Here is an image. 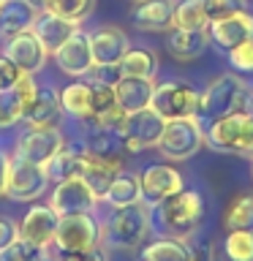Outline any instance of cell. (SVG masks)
Returning <instances> with one entry per match:
<instances>
[{
	"label": "cell",
	"instance_id": "4fadbf2b",
	"mask_svg": "<svg viewBox=\"0 0 253 261\" xmlns=\"http://www.w3.org/2000/svg\"><path fill=\"white\" fill-rule=\"evenodd\" d=\"M139 185H142V201L155 207L158 201H163L166 196H174L177 191H183V174L169 166V163H153L139 174Z\"/></svg>",
	"mask_w": 253,
	"mask_h": 261
},
{
	"label": "cell",
	"instance_id": "7bdbcfd3",
	"mask_svg": "<svg viewBox=\"0 0 253 261\" xmlns=\"http://www.w3.org/2000/svg\"><path fill=\"white\" fill-rule=\"evenodd\" d=\"M188 261H212V245H193V248H188Z\"/></svg>",
	"mask_w": 253,
	"mask_h": 261
},
{
	"label": "cell",
	"instance_id": "cb8c5ba5",
	"mask_svg": "<svg viewBox=\"0 0 253 261\" xmlns=\"http://www.w3.org/2000/svg\"><path fill=\"white\" fill-rule=\"evenodd\" d=\"M77 28H79L77 22H68V19H63V16H57L52 11H38L36 22H33V33H36V38L46 46L49 55H52Z\"/></svg>",
	"mask_w": 253,
	"mask_h": 261
},
{
	"label": "cell",
	"instance_id": "d6a6232c",
	"mask_svg": "<svg viewBox=\"0 0 253 261\" xmlns=\"http://www.w3.org/2000/svg\"><path fill=\"white\" fill-rule=\"evenodd\" d=\"M226 231L232 228H245V231H253V193L237 196L232 201V207L226 210Z\"/></svg>",
	"mask_w": 253,
	"mask_h": 261
},
{
	"label": "cell",
	"instance_id": "44dd1931",
	"mask_svg": "<svg viewBox=\"0 0 253 261\" xmlns=\"http://www.w3.org/2000/svg\"><path fill=\"white\" fill-rule=\"evenodd\" d=\"M155 93V79H139V76H120V82L114 85V98L122 112L134 114L150 106Z\"/></svg>",
	"mask_w": 253,
	"mask_h": 261
},
{
	"label": "cell",
	"instance_id": "7402d4cb",
	"mask_svg": "<svg viewBox=\"0 0 253 261\" xmlns=\"http://www.w3.org/2000/svg\"><path fill=\"white\" fill-rule=\"evenodd\" d=\"M60 117H63L60 93H55L52 87H38L30 109L22 114V120L28 122L30 128H57Z\"/></svg>",
	"mask_w": 253,
	"mask_h": 261
},
{
	"label": "cell",
	"instance_id": "ab89813d",
	"mask_svg": "<svg viewBox=\"0 0 253 261\" xmlns=\"http://www.w3.org/2000/svg\"><path fill=\"white\" fill-rule=\"evenodd\" d=\"M19 76H22V71L16 68V65L8 60L6 55H0V90L14 87L16 82H19Z\"/></svg>",
	"mask_w": 253,
	"mask_h": 261
},
{
	"label": "cell",
	"instance_id": "bcb514c9",
	"mask_svg": "<svg viewBox=\"0 0 253 261\" xmlns=\"http://www.w3.org/2000/svg\"><path fill=\"white\" fill-rule=\"evenodd\" d=\"M44 261H57V258H49V256H46V258H44Z\"/></svg>",
	"mask_w": 253,
	"mask_h": 261
},
{
	"label": "cell",
	"instance_id": "3957f363",
	"mask_svg": "<svg viewBox=\"0 0 253 261\" xmlns=\"http://www.w3.org/2000/svg\"><path fill=\"white\" fill-rule=\"evenodd\" d=\"M204 144L223 155H253V117L248 112H234L210 120V128H204Z\"/></svg>",
	"mask_w": 253,
	"mask_h": 261
},
{
	"label": "cell",
	"instance_id": "60d3db41",
	"mask_svg": "<svg viewBox=\"0 0 253 261\" xmlns=\"http://www.w3.org/2000/svg\"><path fill=\"white\" fill-rule=\"evenodd\" d=\"M16 240H19V223H14L11 218H0V253L11 248Z\"/></svg>",
	"mask_w": 253,
	"mask_h": 261
},
{
	"label": "cell",
	"instance_id": "6da1fadb",
	"mask_svg": "<svg viewBox=\"0 0 253 261\" xmlns=\"http://www.w3.org/2000/svg\"><path fill=\"white\" fill-rule=\"evenodd\" d=\"M153 210V220L158 226L161 237H171V240L188 242L201 226L204 218V201L196 191H177L174 196H166L158 201Z\"/></svg>",
	"mask_w": 253,
	"mask_h": 261
},
{
	"label": "cell",
	"instance_id": "484cf974",
	"mask_svg": "<svg viewBox=\"0 0 253 261\" xmlns=\"http://www.w3.org/2000/svg\"><path fill=\"white\" fill-rule=\"evenodd\" d=\"M210 44V33L207 30H183V28H171L166 46L177 60H193L199 57Z\"/></svg>",
	"mask_w": 253,
	"mask_h": 261
},
{
	"label": "cell",
	"instance_id": "603a6c76",
	"mask_svg": "<svg viewBox=\"0 0 253 261\" xmlns=\"http://www.w3.org/2000/svg\"><path fill=\"white\" fill-rule=\"evenodd\" d=\"M87 144L85 142H65L63 150L46 163V177L49 182H63L68 177H82V161H85Z\"/></svg>",
	"mask_w": 253,
	"mask_h": 261
},
{
	"label": "cell",
	"instance_id": "b9f144b4",
	"mask_svg": "<svg viewBox=\"0 0 253 261\" xmlns=\"http://www.w3.org/2000/svg\"><path fill=\"white\" fill-rule=\"evenodd\" d=\"M60 261H106V253L101 250V245L93 250H85V253H68V256H63Z\"/></svg>",
	"mask_w": 253,
	"mask_h": 261
},
{
	"label": "cell",
	"instance_id": "d4e9b609",
	"mask_svg": "<svg viewBox=\"0 0 253 261\" xmlns=\"http://www.w3.org/2000/svg\"><path fill=\"white\" fill-rule=\"evenodd\" d=\"M36 8L24 0H6L0 6V38H14L19 33L33 30V22H36Z\"/></svg>",
	"mask_w": 253,
	"mask_h": 261
},
{
	"label": "cell",
	"instance_id": "c3c4849f",
	"mask_svg": "<svg viewBox=\"0 0 253 261\" xmlns=\"http://www.w3.org/2000/svg\"><path fill=\"white\" fill-rule=\"evenodd\" d=\"M3 3H6V0H0V6H3Z\"/></svg>",
	"mask_w": 253,
	"mask_h": 261
},
{
	"label": "cell",
	"instance_id": "7a4b0ae2",
	"mask_svg": "<svg viewBox=\"0 0 253 261\" xmlns=\"http://www.w3.org/2000/svg\"><path fill=\"white\" fill-rule=\"evenodd\" d=\"M253 98V87L248 85V79H242L237 71L220 73L218 79L210 82V87L201 93L199 103V117H223V114L234 112H248V103Z\"/></svg>",
	"mask_w": 253,
	"mask_h": 261
},
{
	"label": "cell",
	"instance_id": "74e56055",
	"mask_svg": "<svg viewBox=\"0 0 253 261\" xmlns=\"http://www.w3.org/2000/svg\"><path fill=\"white\" fill-rule=\"evenodd\" d=\"M120 65H98L93 63V68L87 71V82L90 85H101V87H114L120 82Z\"/></svg>",
	"mask_w": 253,
	"mask_h": 261
},
{
	"label": "cell",
	"instance_id": "f546056e",
	"mask_svg": "<svg viewBox=\"0 0 253 261\" xmlns=\"http://www.w3.org/2000/svg\"><path fill=\"white\" fill-rule=\"evenodd\" d=\"M142 261H188V242L171 240V237H161L144 245Z\"/></svg>",
	"mask_w": 253,
	"mask_h": 261
},
{
	"label": "cell",
	"instance_id": "1f68e13d",
	"mask_svg": "<svg viewBox=\"0 0 253 261\" xmlns=\"http://www.w3.org/2000/svg\"><path fill=\"white\" fill-rule=\"evenodd\" d=\"M95 0H41V11H52L68 22H82L93 11Z\"/></svg>",
	"mask_w": 253,
	"mask_h": 261
},
{
	"label": "cell",
	"instance_id": "e0dca14e",
	"mask_svg": "<svg viewBox=\"0 0 253 261\" xmlns=\"http://www.w3.org/2000/svg\"><path fill=\"white\" fill-rule=\"evenodd\" d=\"M3 55H6L22 73H36V71L44 68L49 52H46V46L36 38V33L28 30V33H19V36L8 38Z\"/></svg>",
	"mask_w": 253,
	"mask_h": 261
},
{
	"label": "cell",
	"instance_id": "836d02e7",
	"mask_svg": "<svg viewBox=\"0 0 253 261\" xmlns=\"http://www.w3.org/2000/svg\"><path fill=\"white\" fill-rule=\"evenodd\" d=\"M223 250L229 261H253V231L232 228L223 240Z\"/></svg>",
	"mask_w": 253,
	"mask_h": 261
},
{
	"label": "cell",
	"instance_id": "277c9868",
	"mask_svg": "<svg viewBox=\"0 0 253 261\" xmlns=\"http://www.w3.org/2000/svg\"><path fill=\"white\" fill-rule=\"evenodd\" d=\"M150 226H153L150 204L139 201V204H131V207H120L114 210L109 223L104 226V242L117 250H134L150 234Z\"/></svg>",
	"mask_w": 253,
	"mask_h": 261
},
{
	"label": "cell",
	"instance_id": "ee69618b",
	"mask_svg": "<svg viewBox=\"0 0 253 261\" xmlns=\"http://www.w3.org/2000/svg\"><path fill=\"white\" fill-rule=\"evenodd\" d=\"M8 169H11V155L0 150V196H6V185H8Z\"/></svg>",
	"mask_w": 253,
	"mask_h": 261
},
{
	"label": "cell",
	"instance_id": "ac0fdd59",
	"mask_svg": "<svg viewBox=\"0 0 253 261\" xmlns=\"http://www.w3.org/2000/svg\"><path fill=\"white\" fill-rule=\"evenodd\" d=\"M207 33L218 49L229 52V49H234L237 44H242L245 38L253 36V14L245 8V11H237L232 16H223V19L212 22Z\"/></svg>",
	"mask_w": 253,
	"mask_h": 261
},
{
	"label": "cell",
	"instance_id": "8d00e7d4",
	"mask_svg": "<svg viewBox=\"0 0 253 261\" xmlns=\"http://www.w3.org/2000/svg\"><path fill=\"white\" fill-rule=\"evenodd\" d=\"M229 63H232V71L248 73L253 71V36L245 38L242 44H237L234 49H229Z\"/></svg>",
	"mask_w": 253,
	"mask_h": 261
},
{
	"label": "cell",
	"instance_id": "8fae6325",
	"mask_svg": "<svg viewBox=\"0 0 253 261\" xmlns=\"http://www.w3.org/2000/svg\"><path fill=\"white\" fill-rule=\"evenodd\" d=\"M49 204L57 215H77V212H93L98 196L85 182V177H68L63 182H55Z\"/></svg>",
	"mask_w": 253,
	"mask_h": 261
},
{
	"label": "cell",
	"instance_id": "e575fe53",
	"mask_svg": "<svg viewBox=\"0 0 253 261\" xmlns=\"http://www.w3.org/2000/svg\"><path fill=\"white\" fill-rule=\"evenodd\" d=\"M204 14H207L210 24L223 19V16H232L237 11H245L248 8V0H201Z\"/></svg>",
	"mask_w": 253,
	"mask_h": 261
},
{
	"label": "cell",
	"instance_id": "d590c367",
	"mask_svg": "<svg viewBox=\"0 0 253 261\" xmlns=\"http://www.w3.org/2000/svg\"><path fill=\"white\" fill-rule=\"evenodd\" d=\"M44 258H46V250H41L24 240H16L11 248L0 253V261H44Z\"/></svg>",
	"mask_w": 253,
	"mask_h": 261
},
{
	"label": "cell",
	"instance_id": "9c48e42d",
	"mask_svg": "<svg viewBox=\"0 0 253 261\" xmlns=\"http://www.w3.org/2000/svg\"><path fill=\"white\" fill-rule=\"evenodd\" d=\"M49 177L46 169L33 161H24L22 155H11V169H8V185L6 196L14 201H36L46 193Z\"/></svg>",
	"mask_w": 253,
	"mask_h": 261
},
{
	"label": "cell",
	"instance_id": "5b68a950",
	"mask_svg": "<svg viewBox=\"0 0 253 261\" xmlns=\"http://www.w3.org/2000/svg\"><path fill=\"white\" fill-rule=\"evenodd\" d=\"M204 147V125L201 117H180V120H166L163 134L155 144L166 161H188L193 158Z\"/></svg>",
	"mask_w": 253,
	"mask_h": 261
},
{
	"label": "cell",
	"instance_id": "2e32d148",
	"mask_svg": "<svg viewBox=\"0 0 253 261\" xmlns=\"http://www.w3.org/2000/svg\"><path fill=\"white\" fill-rule=\"evenodd\" d=\"M122 171V158L117 152H85L82 161V177L85 182L93 188V193L98 196V201L104 199L106 188L112 185V179Z\"/></svg>",
	"mask_w": 253,
	"mask_h": 261
},
{
	"label": "cell",
	"instance_id": "f1b7e54d",
	"mask_svg": "<svg viewBox=\"0 0 253 261\" xmlns=\"http://www.w3.org/2000/svg\"><path fill=\"white\" fill-rule=\"evenodd\" d=\"M104 201L112 204L114 210L131 207V204H139V201H142V185H139V174H125V171H120V174L112 179V185L106 188Z\"/></svg>",
	"mask_w": 253,
	"mask_h": 261
},
{
	"label": "cell",
	"instance_id": "ffe728a7",
	"mask_svg": "<svg viewBox=\"0 0 253 261\" xmlns=\"http://www.w3.org/2000/svg\"><path fill=\"white\" fill-rule=\"evenodd\" d=\"M174 0H142L134 8V24L147 33H169L174 24Z\"/></svg>",
	"mask_w": 253,
	"mask_h": 261
},
{
	"label": "cell",
	"instance_id": "d6986e66",
	"mask_svg": "<svg viewBox=\"0 0 253 261\" xmlns=\"http://www.w3.org/2000/svg\"><path fill=\"white\" fill-rule=\"evenodd\" d=\"M90 46H93V63L98 65H117L122 60V55L131 49L128 36L120 28H98L95 33H90Z\"/></svg>",
	"mask_w": 253,
	"mask_h": 261
},
{
	"label": "cell",
	"instance_id": "4316f807",
	"mask_svg": "<svg viewBox=\"0 0 253 261\" xmlns=\"http://www.w3.org/2000/svg\"><path fill=\"white\" fill-rule=\"evenodd\" d=\"M60 106L65 114L82 122L93 120V85L90 82H73L60 93Z\"/></svg>",
	"mask_w": 253,
	"mask_h": 261
},
{
	"label": "cell",
	"instance_id": "f6af8a7d",
	"mask_svg": "<svg viewBox=\"0 0 253 261\" xmlns=\"http://www.w3.org/2000/svg\"><path fill=\"white\" fill-rule=\"evenodd\" d=\"M248 114L253 117V98H250V103H248Z\"/></svg>",
	"mask_w": 253,
	"mask_h": 261
},
{
	"label": "cell",
	"instance_id": "8992f818",
	"mask_svg": "<svg viewBox=\"0 0 253 261\" xmlns=\"http://www.w3.org/2000/svg\"><path fill=\"white\" fill-rule=\"evenodd\" d=\"M104 240V226L95 220L93 212H77V215H60L55 231V248L60 256L68 253H85L98 248Z\"/></svg>",
	"mask_w": 253,
	"mask_h": 261
},
{
	"label": "cell",
	"instance_id": "83f0119b",
	"mask_svg": "<svg viewBox=\"0 0 253 261\" xmlns=\"http://www.w3.org/2000/svg\"><path fill=\"white\" fill-rule=\"evenodd\" d=\"M117 65H120L122 76L155 79V73H158V55L153 49H144V46H131Z\"/></svg>",
	"mask_w": 253,
	"mask_h": 261
},
{
	"label": "cell",
	"instance_id": "52a82bcc",
	"mask_svg": "<svg viewBox=\"0 0 253 261\" xmlns=\"http://www.w3.org/2000/svg\"><path fill=\"white\" fill-rule=\"evenodd\" d=\"M201 103V93L193 85L183 79H166L155 85L150 109H155L163 120H180V117H196Z\"/></svg>",
	"mask_w": 253,
	"mask_h": 261
},
{
	"label": "cell",
	"instance_id": "7c38bea8",
	"mask_svg": "<svg viewBox=\"0 0 253 261\" xmlns=\"http://www.w3.org/2000/svg\"><path fill=\"white\" fill-rule=\"evenodd\" d=\"M63 144H65V136L57 128H30L16 142V155L38 163V166H46L63 150Z\"/></svg>",
	"mask_w": 253,
	"mask_h": 261
},
{
	"label": "cell",
	"instance_id": "f35d334b",
	"mask_svg": "<svg viewBox=\"0 0 253 261\" xmlns=\"http://www.w3.org/2000/svg\"><path fill=\"white\" fill-rule=\"evenodd\" d=\"M112 106H117V98H114V87L93 85V120H95V117H101L104 112H109Z\"/></svg>",
	"mask_w": 253,
	"mask_h": 261
},
{
	"label": "cell",
	"instance_id": "5bb4252c",
	"mask_svg": "<svg viewBox=\"0 0 253 261\" xmlns=\"http://www.w3.org/2000/svg\"><path fill=\"white\" fill-rule=\"evenodd\" d=\"M57 223H60V215L52 210V204H33L19 223V240L46 250L55 242Z\"/></svg>",
	"mask_w": 253,
	"mask_h": 261
},
{
	"label": "cell",
	"instance_id": "9a60e30c",
	"mask_svg": "<svg viewBox=\"0 0 253 261\" xmlns=\"http://www.w3.org/2000/svg\"><path fill=\"white\" fill-rule=\"evenodd\" d=\"M36 93H38V85L33 82V73H22L14 87L0 90V128L16 125L22 120V114L30 109Z\"/></svg>",
	"mask_w": 253,
	"mask_h": 261
},
{
	"label": "cell",
	"instance_id": "30bf717a",
	"mask_svg": "<svg viewBox=\"0 0 253 261\" xmlns=\"http://www.w3.org/2000/svg\"><path fill=\"white\" fill-rule=\"evenodd\" d=\"M55 63L57 68L68 76H87V71L93 68V46H90V33L77 28L60 46L55 49Z\"/></svg>",
	"mask_w": 253,
	"mask_h": 261
},
{
	"label": "cell",
	"instance_id": "ba28073f",
	"mask_svg": "<svg viewBox=\"0 0 253 261\" xmlns=\"http://www.w3.org/2000/svg\"><path fill=\"white\" fill-rule=\"evenodd\" d=\"M163 125H166V120L161 117L155 109H142V112H134L128 114L125 122H122L120 128V147L125 152H142V150H150V147L158 144V139L163 134Z\"/></svg>",
	"mask_w": 253,
	"mask_h": 261
},
{
	"label": "cell",
	"instance_id": "4dcf8cb0",
	"mask_svg": "<svg viewBox=\"0 0 253 261\" xmlns=\"http://www.w3.org/2000/svg\"><path fill=\"white\" fill-rule=\"evenodd\" d=\"M183 30H210V19L204 14L201 0H180L174 6V24Z\"/></svg>",
	"mask_w": 253,
	"mask_h": 261
},
{
	"label": "cell",
	"instance_id": "7dc6e473",
	"mask_svg": "<svg viewBox=\"0 0 253 261\" xmlns=\"http://www.w3.org/2000/svg\"><path fill=\"white\" fill-rule=\"evenodd\" d=\"M134 3H142V0H134Z\"/></svg>",
	"mask_w": 253,
	"mask_h": 261
}]
</instances>
